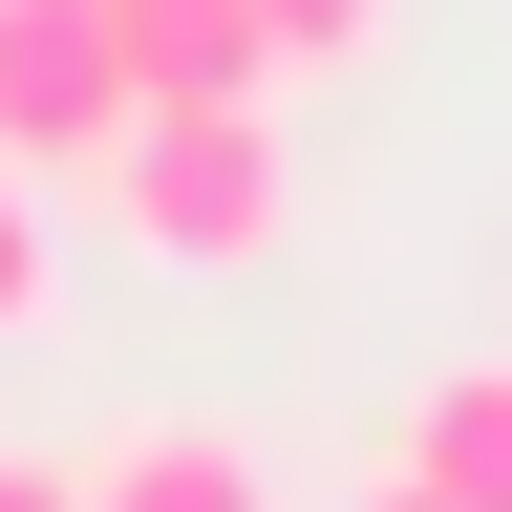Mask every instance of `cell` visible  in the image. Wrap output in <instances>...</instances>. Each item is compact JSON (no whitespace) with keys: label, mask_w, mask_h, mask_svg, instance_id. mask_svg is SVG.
I'll list each match as a JSON object with an SVG mask.
<instances>
[{"label":"cell","mask_w":512,"mask_h":512,"mask_svg":"<svg viewBox=\"0 0 512 512\" xmlns=\"http://www.w3.org/2000/svg\"><path fill=\"white\" fill-rule=\"evenodd\" d=\"M0 512H86V470H43V448H0Z\"/></svg>","instance_id":"ba28073f"},{"label":"cell","mask_w":512,"mask_h":512,"mask_svg":"<svg viewBox=\"0 0 512 512\" xmlns=\"http://www.w3.org/2000/svg\"><path fill=\"white\" fill-rule=\"evenodd\" d=\"M128 128H150V64H128L107 0H0V171H22V192L86 171V192H107Z\"/></svg>","instance_id":"7a4b0ae2"},{"label":"cell","mask_w":512,"mask_h":512,"mask_svg":"<svg viewBox=\"0 0 512 512\" xmlns=\"http://www.w3.org/2000/svg\"><path fill=\"white\" fill-rule=\"evenodd\" d=\"M107 235L171 256V278H256V256L299 235V150H278V107H150V128L107 150Z\"/></svg>","instance_id":"6da1fadb"},{"label":"cell","mask_w":512,"mask_h":512,"mask_svg":"<svg viewBox=\"0 0 512 512\" xmlns=\"http://www.w3.org/2000/svg\"><path fill=\"white\" fill-rule=\"evenodd\" d=\"M342 512H448V491H427V470H363V491H342Z\"/></svg>","instance_id":"9c48e42d"},{"label":"cell","mask_w":512,"mask_h":512,"mask_svg":"<svg viewBox=\"0 0 512 512\" xmlns=\"http://www.w3.org/2000/svg\"><path fill=\"white\" fill-rule=\"evenodd\" d=\"M86 512H278V491H256V427L150 406V427H107V448H86Z\"/></svg>","instance_id":"277c9868"},{"label":"cell","mask_w":512,"mask_h":512,"mask_svg":"<svg viewBox=\"0 0 512 512\" xmlns=\"http://www.w3.org/2000/svg\"><path fill=\"white\" fill-rule=\"evenodd\" d=\"M128 64H150V107H278L299 64H278V0H107Z\"/></svg>","instance_id":"3957f363"},{"label":"cell","mask_w":512,"mask_h":512,"mask_svg":"<svg viewBox=\"0 0 512 512\" xmlns=\"http://www.w3.org/2000/svg\"><path fill=\"white\" fill-rule=\"evenodd\" d=\"M384 470H427L448 512H512V363H427L384 406Z\"/></svg>","instance_id":"5b68a950"},{"label":"cell","mask_w":512,"mask_h":512,"mask_svg":"<svg viewBox=\"0 0 512 512\" xmlns=\"http://www.w3.org/2000/svg\"><path fill=\"white\" fill-rule=\"evenodd\" d=\"M22 320H43V192L0 171V342H22Z\"/></svg>","instance_id":"52a82bcc"},{"label":"cell","mask_w":512,"mask_h":512,"mask_svg":"<svg viewBox=\"0 0 512 512\" xmlns=\"http://www.w3.org/2000/svg\"><path fill=\"white\" fill-rule=\"evenodd\" d=\"M278 64H384V0H278Z\"/></svg>","instance_id":"8992f818"}]
</instances>
